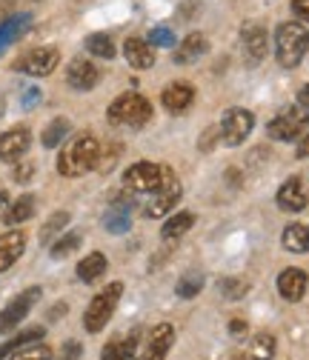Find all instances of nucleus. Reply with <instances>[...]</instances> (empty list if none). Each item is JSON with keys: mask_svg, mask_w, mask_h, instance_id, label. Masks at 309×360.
<instances>
[{"mask_svg": "<svg viewBox=\"0 0 309 360\" xmlns=\"http://www.w3.org/2000/svg\"><path fill=\"white\" fill-rule=\"evenodd\" d=\"M98 158H101L98 138H95V134H89V131H83V134L72 138L61 149V155H58V172L63 177H80L86 172L98 169Z\"/></svg>", "mask_w": 309, "mask_h": 360, "instance_id": "1", "label": "nucleus"}, {"mask_svg": "<svg viewBox=\"0 0 309 360\" xmlns=\"http://www.w3.org/2000/svg\"><path fill=\"white\" fill-rule=\"evenodd\" d=\"M309 52V29L303 23H281L275 32V58L284 69H295Z\"/></svg>", "mask_w": 309, "mask_h": 360, "instance_id": "2", "label": "nucleus"}, {"mask_svg": "<svg viewBox=\"0 0 309 360\" xmlns=\"http://www.w3.org/2000/svg\"><path fill=\"white\" fill-rule=\"evenodd\" d=\"M169 177H175V172L169 166H158V163H149V160H141V163H132L126 172H123V184L126 189L132 192H144V195H152L158 192Z\"/></svg>", "mask_w": 309, "mask_h": 360, "instance_id": "3", "label": "nucleus"}, {"mask_svg": "<svg viewBox=\"0 0 309 360\" xmlns=\"http://www.w3.org/2000/svg\"><path fill=\"white\" fill-rule=\"evenodd\" d=\"M120 295H123V283H109L103 292H98V295L92 297V303L86 306V314H83L86 332L98 335V332L109 323V318L115 314V309H118V303H120Z\"/></svg>", "mask_w": 309, "mask_h": 360, "instance_id": "4", "label": "nucleus"}, {"mask_svg": "<svg viewBox=\"0 0 309 360\" xmlns=\"http://www.w3.org/2000/svg\"><path fill=\"white\" fill-rule=\"evenodd\" d=\"M149 117H152V103L138 92H126V95L115 98L112 106H109V120L115 126H132L135 129V126H144Z\"/></svg>", "mask_w": 309, "mask_h": 360, "instance_id": "5", "label": "nucleus"}, {"mask_svg": "<svg viewBox=\"0 0 309 360\" xmlns=\"http://www.w3.org/2000/svg\"><path fill=\"white\" fill-rule=\"evenodd\" d=\"M267 131H270V138H275V141H301L303 134L309 131V115L301 106H289L275 120H270Z\"/></svg>", "mask_w": 309, "mask_h": 360, "instance_id": "6", "label": "nucleus"}, {"mask_svg": "<svg viewBox=\"0 0 309 360\" xmlns=\"http://www.w3.org/2000/svg\"><path fill=\"white\" fill-rule=\"evenodd\" d=\"M58 63H61V52L55 46H37V49L26 52L15 63V69L23 72V75H32V77H46L58 69Z\"/></svg>", "mask_w": 309, "mask_h": 360, "instance_id": "7", "label": "nucleus"}, {"mask_svg": "<svg viewBox=\"0 0 309 360\" xmlns=\"http://www.w3.org/2000/svg\"><path fill=\"white\" fill-rule=\"evenodd\" d=\"M252 129H255V115L249 109H229L224 120H220V138H224L227 146H241Z\"/></svg>", "mask_w": 309, "mask_h": 360, "instance_id": "8", "label": "nucleus"}, {"mask_svg": "<svg viewBox=\"0 0 309 360\" xmlns=\"http://www.w3.org/2000/svg\"><path fill=\"white\" fill-rule=\"evenodd\" d=\"M37 297H40V286H32V289L20 292L4 311H0V335L18 329V326L26 321V314L32 311V306L37 303Z\"/></svg>", "mask_w": 309, "mask_h": 360, "instance_id": "9", "label": "nucleus"}, {"mask_svg": "<svg viewBox=\"0 0 309 360\" xmlns=\"http://www.w3.org/2000/svg\"><path fill=\"white\" fill-rule=\"evenodd\" d=\"M241 43H244V58L249 66H258L267 58V46H270V34L260 23H246L241 29Z\"/></svg>", "mask_w": 309, "mask_h": 360, "instance_id": "10", "label": "nucleus"}, {"mask_svg": "<svg viewBox=\"0 0 309 360\" xmlns=\"http://www.w3.org/2000/svg\"><path fill=\"white\" fill-rule=\"evenodd\" d=\"M29 146H32V131L26 126H15L0 134V160L18 163L29 152Z\"/></svg>", "mask_w": 309, "mask_h": 360, "instance_id": "11", "label": "nucleus"}, {"mask_svg": "<svg viewBox=\"0 0 309 360\" xmlns=\"http://www.w3.org/2000/svg\"><path fill=\"white\" fill-rule=\"evenodd\" d=\"M98 80H101V69L86 58H75L66 69V83L75 89V92H92L98 86Z\"/></svg>", "mask_w": 309, "mask_h": 360, "instance_id": "12", "label": "nucleus"}, {"mask_svg": "<svg viewBox=\"0 0 309 360\" xmlns=\"http://www.w3.org/2000/svg\"><path fill=\"white\" fill-rule=\"evenodd\" d=\"M181 195H184V189L178 184V177H169L158 192H152V200L146 206V217H163V214H169L175 206H178Z\"/></svg>", "mask_w": 309, "mask_h": 360, "instance_id": "13", "label": "nucleus"}, {"mask_svg": "<svg viewBox=\"0 0 309 360\" xmlns=\"http://www.w3.org/2000/svg\"><path fill=\"white\" fill-rule=\"evenodd\" d=\"M160 103H163L166 112L181 115V112H187V109L195 103V89H192L189 83H184V80L169 83V86L163 89V95H160Z\"/></svg>", "mask_w": 309, "mask_h": 360, "instance_id": "14", "label": "nucleus"}, {"mask_svg": "<svg viewBox=\"0 0 309 360\" xmlns=\"http://www.w3.org/2000/svg\"><path fill=\"white\" fill-rule=\"evenodd\" d=\"M272 357H275V338L267 332L255 335L252 340L238 346L232 354V360H272Z\"/></svg>", "mask_w": 309, "mask_h": 360, "instance_id": "15", "label": "nucleus"}, {"mask_svg": "<svg viewBox=\"0 0 309 360\" xmlns=\"http://www.w3.org/2000/svg\"><path fill=\"white\" fill-rule=\"evenodd\" d=\"M306 286H309V278H306L303 269H295L292 266V269H284V272L278 275V292L289 303H298L306 295Z\"/></svg>", "mask_w": 309, "mask_h": 360, "instance_id": "16", "label": "nucleus"}, {"mask_svg": "<svg viewBox=\"0 0 309 360\" xmlns=\"http://www.w3.org/2000/svg\"><path fill=\"white\" fill-rule=\"evenodd\" d=\"M172 343H175V329L169 323L155 326L149 332V340H146V349H144V357L141 360H166Z\"/></svg>", "mask_w": 309, "mask_h": 360, "instance_id": "17", "label": "nucleus"}, {"mask_svg": "<svg viewBox=\"0 0 309 360\" xmlns=\"http://www.w3.org/2000/svg\"><path fill=\"white\" fill-rule=\"evenodd\" d=\"M275 200H278V206L284 212H303L306 203H309V195L303 189V180L301 177H289L286 184L278 189V198Z\"/></svg>", "mask_w": 309, "mask_h": 360, "instance_id": "18", "label": "nucleus"}, {"mask_svg": "<svg viewBox=\"0 0 309 360\" xmlns=\"http://www.w3.org/2000/svg\"><path fill=\"white\" fill-rule=\"evenodd\" d=\"M23 249H26V235L20 229H9L6 235H0V272L12 269L20 260Z\"/></svg>", "mask_w": 309, "mask_h": 360, "instance_id": "19", "label": "nucleus"}, {"mask_svg": "<svg viewBox=\"0 0 309 360\" xmlns=\"http://www.w3.org/2000/svg\"><path fill=\"white\" fill-rule=\"evenodd\" d=\"M123 58L129 60V66H135V69H152L155 66V49L144 37H129L123 43Z\"/></svg>", "mask_w": 309, "mask_h": 360, "instance_id": "20", "label": "nucleus"}, {"mask_svg": "<svg viewBox=\"0 0 309 360\" xmlns=\"http://www.w3.org/2000/svg\"><path fill=\"white\" fill-rule=\"evenodd\" d=\"M129 223H132V200L126 198H115V203L109 206V212L103 214V226L112 235H123L129 232Z\"/></svg>", "mask_w": 309, "mask_h": 360, "instance_id": "21", "label": "nucleus"}, {"mask_svg": "<svg viewBox=\"0 0 309 360\" xmlns=\"http://www.w3.org/2000/svg\"><path fill=\"white\" fill-rule=\"evenodd\" d=\"M135 354H138V329L123 338H112L103 346L101 360H135Z\"/></svg>", "mask_w": 309, "mask_h": 360, "instance_id": "22", "label": "nucleus"}, {"mask_svg": "<svg viewBox=\"0 0 309 360\" xmlns=\"http://www.w3.org/2000/svg\"><path fill=\"white\" fill-rule=\"evenodd\" d=\"M29 26H32V15H26V12L12 15V18H6L4 23H0V55H4L15 40H20L29 32Z\"/></svg>", "mask_w": 309, "mask_h": 360, "instance_id": "23", "label": "nucleus"}, {"mask_svg": "<svg viewBox=\"0 0 309 360\" xmlns=\"http://www.w3.org/2000/svg\"><path fill=\"white\" fill-rule=\"evenodd\" d=\"M106 269H109V263H106V255L103 252H89L80 263H77V278L83 281V283H95V281H101L103 275H106Z\"/></svg>", "mask_w": 309, "mask_h": 360, "instance_id": "24", "label": "nucleus"}, {"mask_svg": "<svg viewBox=\"0 0 309 360\" xmlns=\"http://www.w3.org/2000/svg\"><path fill=\"white\" fill-rule=\"evenodd\" d=\"M206 49H209V43H206L203 34H189L181 46H175V63H181V66L195 63L198 58L206 55Z\"/></svg>", "mask_w": 309, "mask_h": 360, "instance_id": "25", "label": "nucleus"}, {"mask_svg": "<svg viewBox=\"0 0 309 360\" xmlns=\"http://www.w3.org/2000/svg\"><path fill=\"white\" fill-rule=\"evenodd\" d=\"M281 243L292 255L309 252V226L306 223H289V226L284 229V235H281Z\"/></svg>", "mask_w": 309, "mask_h": 360, "instance_id": "26", "label": "nucleus"}, {"mask_svg": "<svg viewBox=\"0 0 309 360\" xmlns=\"http://www.w3.org/2000/svg\"><path fill=\"white\" fill-rule=\"evenodd\" d=\"M43 335H46V329H43V326H32V329H23L20 335H15L12 340H6L4 346H0V360H6L9 354H15V352H18V349H23V346L40 343V340H43Z\"/></svg>", "mask_w": 309, "mask_h": 360, "instance_id": "27", "label": "nucleus"}, {"mask_svg": "<svg viewBox=\"0 0 309 360\" xmlns=\"http://www.w3.org/2000/svg\"><path fill=\"white\" fill-rule=\"evenodd\" d=\"M192 223H195V214L192 212H178V214H172L166 223H163V240H175V238H184L189 229H192Z\"/></svg>", "mask_w": 309, "mask_h": 360, "instance_id": "28", "label": "nucleus"}, {"mask_svg": "<svg viewBox=\"0 0 309 360\" xmlns=\"http://www.w3.org/2000/svg\"><path fill=\"white\" fill-rule=\"evenodd\" d=\"M69 131H72V123L66 117H55L46 129H43L40 141H43V146H46V149H55V146H61L69 138Z\"/></svg>", "mask_w": 309, "mask_h": 360, "instance_id": "29", "label": "nucleus"}, {"mask_svg": "<svg viewBox=\"0 0 309 360\" xmlns=\"http://www.w3.org/2000/svg\"><path fill=\"white\" fill-rule=\"evenodd\" d=\"M86 52L89 55H95V58H103V60H112L115 55H118V49H115V43H112V37L109 34H103V32H95V34H89L86 37Z\"/></svg>", "mask_w": 309, "mask_h": 360, "instance_id": "30", "label": "nucleus"}, {"mask_svg": "<svg viewBox=\"0 0 309 360\" xmlns=\"http://www.w3.org/2000/svg\"><path fill=\"white\" fill-rule=\"evenodd\" d=\"M32 214H34V198H32V195H23V198H18L15 203H9L4 220L9 223V226H18V223L29 220Z\"/></svg>", "mask_w": 309, "mask_h": 360, "instance_id": "31", "label": "nucleus"}, {"mask_svg": "<svg viewBox=\"0 0 309 360\" xmlns=\"http://www.w3.org/2000/svg\"><path fill=\"white\" fill-rule=\"evenodd\" d=\"M201 289H203V275H198V272H187L178 283H175V295L184 297V300L198 297V292H201Z\"/></svg>", "mask_w": 309, "mask_h": 360, "instance_id": "32", "label": "nucleus"}, {"mask_svg": "<svg viewBox=\"0 0 309 360\" xmlns=\"http://www.w3.org/2000/svg\"><path fill=\"white\" fill-rule=\"evenodd\" d=\"M66 223H69V212H55L46 223H43V229H40V243H52V238H58V235L66 229Z\"/></svg>", "mask_w": 309, "mask_h": 360, "instance_id": "33", "label": "nucleus"}, {"mask_svg": "<svg viewBox=\"0 0 309 360\" xmlns=\"http://www.w3.org/2000/svg\"><path fill=\"white\" fill-rule=\"evenodd\" d=\"M80 232H66L63 238H58L55 243H52V257L55 260H61V257H69L72 252H77V246H80Z\"/></svg>", "mask_w": 309, "mask_h": 360, "instance_id": "34", "label": "nucleus"}, {"mask_svg": "<svg viewBox=\"0 0 309 360\" xmlns=\"http://www.w3.org/2000/svg\"><path fill=\"white\" fill-rule=\"evenodd\" d=\"M217 289H220V295H224L227 300H241L249 292V283L241 281V278H224L217 283Z\"/></svg>", "mask_w": 309, "mask_h": 360, "instance_id": "35", "label": "nucleus"}, {"mask_svg": "<svg viewBox=\"0 0 309 360\" xmlns=\"http://www.w3.org/2000/svg\"><path fill=\"white\" fill-rule=\"evenodd\" d=\"M12 360H52V349L46 343H32V346L18 349V354Z\"/></svg>", "mask_w": 309, "mask_h": 360, "instance_id": "36", "label": "nucleus"}, {"mask_svg": "<svg viewBox=\"0 0 309 360\" xmlns=\"http://www.w3.org/2000/svg\"><path fill=\"white\" fill-rule=\"evenodd\" d=\"M149 46L155 49V46H160V49H169V46H175V32L172 29H166V26H155L152 32H149Z\"/></svg>", "mask_w": 309, "mask_h": 360, "instance_id": "37", "label": "nucleus"}, {"mask_svg": "<svg viewBox=\"0 0 309 360\" xmlns=\"http://www.w3.org/2000/svg\"><path fill=\"white\" fill-rule=\"evenodd\" d=\"M34 174V163L32 160H18L15 169V184H29V177Z\"/></svg>", "mask_w": 309, "mask_h": 360, "instance_id": "38", "label": "nucleus"}, {"mask_svg": "<svg viewBox=\"0 0 309 360\" xmlns=\"http://www.w3.org/2000/svg\"><path fill=\"white\" fill-rule=\"evenodd\" d=\"M83 354V346L77 343V340H69V343H63V352H61V360H77Z\"/></svg>", "mask_w": 309, "mask_h": 360, "instance_id": "39", "label": "nucleus"}, {"mask_svg": "<svg viewBox=\"0 0 309 360\" xmlns=\"http://www.w3.org/2000/svg\"><path fill=\"white\" fill-rule=\"evenodd\" d=\"M20 103H23V109L37 106V103H40V89H34V86H32V89H26V95H23V101H20Z\"/></svg>", "mask_w": 309, "mask_h": 360, "instance_id": "40", "label": "nucleus"}, {"mask_svg": "<svg viewBox=\"0 0 309 360\" xmlns=\"http://www.w3.org/2000/svg\"><path fill=\"white\" fill-rule=\"evenodd\" d=\"M292 12L309 23V0H292Z\"/></svg>", "mask_w": 309, "mask_h": 360, "instance_id": "41", "label": "nucleus"}, {"mask_svg": "<svg viewBox=\"0 0 309 360\" xmlns=\"http://www.w3.org/2000/svg\"><path fill=\"white\" fill-rule=\"evenodd\" d=\"M229 335H232V338H244V335H246V321L235 318V321L229 323Z\"/></svg>", "mask_w": 309, "mask_h": 360, "instance_id": "42", "label": "nucleus"}, {"mask_svg": "<svg viewBox=\"0 0 309 360\" xmlns=\"http://www.w3.org/2000/svg\"><path fill=\"white\" fill-rule=\"evenodd\" d=\"M298 106L309 112V83H306V86L301 89V92H298Z\"/></svg>", "mask_w": 309, "mask_h": 360, "instance_id": "43", "label": "nucleus"}, {"mask_svg": "<svg viewBox=\"0 0 309 360\" xmlns=\"http://www.w3.org/2000/svg\"><path fill=\"white\" fill-rule=\"evenodd\" d=\"M298 158H309V131L301 138V143H298Z\"/></svg>", "mask_w": 309, "mask_h": 360, "instance_id": "44", "label": "nucleus"}, {"mask_svg": "<svg viewBox=\"0 0 309 360\" xmlns=\"http://www.w3.org/2000/svg\"><path fill=\"white\" fill-rule=\"evenodd\" d=\"M6 209H9V195H6V192H0V220H4Z\"/></svg>", "mask_w": 309, "mask_h": 360, "instance_id": "45", "label": "nucleus"}]
</instances>
